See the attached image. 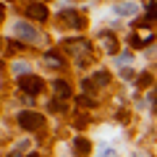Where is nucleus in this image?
<instances>
[{
  "mask_svg": "<svg viewBox=\"0 0 157 157\" xmlns=\"http://www.w3.org/2000/svg\"><path fill=\"white\" fill-rule=\"evenodd\" d=\"M147 18L149 21L157 18V0H147Z\"/></svg>",
  "mask_w": 157,
  "mask_h": 157,
  "instance_id": "nucleus-13",
  "label": "nucleus"
},
{
  "mask_svg": "<svg viewBox=\"0 0 157 157\" xmlns=\"http://www.w3.org/2000/svg\"><path fill=\"white\" fill-rule=\"evenodd\" d=\"M63 47H66L68 52H73V55L81 60L78 66H84V58H81V52H89V50H92V45L86 42V39H66V42H63Z\"/></svg>",
  "mask_w": 157,
  "mask_h": 157,
  "instance_id": "nucleus-4",
  "label": "nucleus"
},
{
  "mask_svg": "<svg viewBox=\"0 0 157 157\" xmlns=\"http://www.w3.org/2000/svg\"><path fill=\"white\" fill-rule=\"evenodd\" d=\"M50 110H55V113L66 110V105H60V97H55V100H50Z\"/></svg>",
  "mask_w": 157,
  "mask_h": 157,
  "instance_id": "nucleus-17",
  "label": "nucleus"
},
{
  "mask_svg": "<svg viewBox=\"0 0 157 157\" xmlns=\"http://www.w3.org/2000/svg\"><path fill=\"white\" fill-rule=\"evenodd\" d=\"M13 32H16V37L21 39V42H39V32L29 21H18L16 26H13Z\"/></svg>",
  "mask_w": 157,
  "mask_h": 157,
  "instance_id": "nucleus-3",
  "label": "nucleus"
},
{
  "mask_svg": "<svg viewBox=\"0 0 157 157\" xmlns=\"http://www.w3.org/2000/svg\"><path fill=\"white\" fill-rule=\"evenodd\" d=\"M100 157H118V155H115V152H113V149H105V152H102Z\"/></svg>",
  "mask_w": 157,
  "mask_h": 157,
  "instance_id": "nucleus-21",
  "label": "nucleus"
},
{
  "mask_svg": "<svg viewBox=\"0 0 157 157\" xmlns=\"http://www.w3.org/2000/svg\"><path fill=\"white\" fill-rule=\"evenodd\" d=\"M45 60H47V63H50V66H52V68H60V66H63V58H60V55H58V52H55V50H50V52H45Z\"/></svg>",
  "mask_w": 157,
  "mask_h": 157,
  "instance_id": "nucleus-11",
  "label": "nucleus"
},
{
  "mask_svg": "<svg viewBox=\"0 0 157 157\" xmlns=\"http://www.w3.org/2000/svg\"><path fill=\"white\" fill-rule=\"evenodd\" d=\"M11 157H21V149H18V152H13V155Z\"/></svg>",
  "mask_w": 157,
  "mask_h": 157,
  "instance_id": "nucleus-23",
  "label": "nucleus"
},
{
  "mask_svg": "<svg viewBox=\"0 0 157 157\" xmlns=\"http://www.w3.org/2000/svg\"><path fill=\"white\" fill-rule=\"evenodd\" d=\"M26 16L32 18V21H45V18L50 16V11H47L45 3H29L26 6Z\"/></svg>",
  "mask_w": 157,
  "mask_h": 157,
  "instance_id": "nucleus-5",
  "label": "nucleus"
},
{
  "mask_svg": "<svg viewBox=\"0 0 157 157\" xmlns=\"http://www.w3.org/2000/svg\"><path fill=\"white\" fill-rule=\"evenodd\" d=\"M149 39H152V34H147V37H139V34H131V39H128V42H131V47H136V50H139V47H144L147 42H149Z\"/></svg>",
  "mask_w": 157,
  "mask_h": 157,
  "instance_id": "nucleus-12",
  "label": "nucleus"
},
{
  "mask_svg": "<svg viewBox=\"0 0 157 157\" xmlns=\"http://www.w3.org/2000/svg\"><path fill=\"white\" fill-rule=\"evenodd\" d=\"M26 157H39V155H26Z\"/></svg>",
  "mask_w": 157,
  "mask_h": 157,
  "instance_id": "nucleus-24",
  "label": "nucleus"
},
{
  "mask_svg": "<svg viewBox=\"0 0 157 157\" xmlns=\"http://www.w3.org/2000/svg\"><path fill=\"white\" fill-rule=\"evenodd\" d=\"M102 42H105L107 52H118V42H115V37H113L110 32H105V34H102Z\"/></svg>",
  "mask_w": 157,
  "mask_h": 157,
  "instance_id": "nucleus-10",
  "label": "nucleus"
},
{
  "mask_svg": "<svg viewBox=\"0 0 157 157\" xmlns=\"http://www.w3.org/2000/svg\"><path fill=\"white\" fill-rule=\"evenodd\" d=\"M73 147H76V155H78V157H81V155H89V152H92V144L84 139V136H78V139L73 141Z\"/></svg>",
  "mask_w": 157,
  "mask_h": 157,
  "instance_id": "nucleus-9",
  "label": "nucleus"
},
{
  "mask_svg": "<svg viewBox=\"0 0 157 157\" xmlns=\"http://www.w3.org/2000/svg\"><path fill=\"white\" fill-rule=\"evenodd\" d=\"M42 78L39 76H32V73H26V76H18V89L21 92H26V94H39V92H42Z\"/></svg>",
  "mask_w": 157,
  "mask_h": 157,
  "instance_id": "nucleus-2",
  "label": "nucleus"
},
{
  "mask_svg": "<svg viewBox=\"0 0 157 157\" xmlns=\"http://www.w3.org/2000/svg\"><path fill=\"white\" fill-rule=\"evenodd\" d=\"M18 126L26 128V131H37V128L45 126V118L39 115V113H34V110H21L18 113Z\"/></svg>",
  "mask_w": 157,
  "mask_h": 157,
  "instance_id": "nucleus-1",
  "label": "nucleus"
},
{
  "mask_svg": "<svg viewBox=\"0 0 157 157\" xmlns=\"http://www.w3.org/2000/svg\"><path fill=\"white\" fill-rule=\"evenodd\" d=\"M136 11H139V8H136L134 3H118V6H115V13H118V16H134Z\"/></svg>",
  "mask_w": 157,
  "mask_h": 157,
  "instance_id": "nucleus-8",
  "label": "nucleus"
},
{
  "mask_svg": "<svg viewBox=\"0 0 157 157\" xmlns=\"http://www.w3.org/2000/svg\"><path fill=\"white\" fill-rule=\"evenodd\" d=\"M92 78H94V84L105 86L107 81H110V73H107V71H97V73H94V76H92Z\"/></svg>",
  "mask_w": 157,
  "mask_h": 157,
  "instance_id": "nucleus-14",
  "label": "nucleus"
},
{
  "mask_svg": "<svg viewBox=\"0 0 157 157\" xmlns=\"http://www.w3.org/2000/svg\"><path fill=\"white\" fill-rule=\"evenodd\" d=\"M94 78H84V81H81V89H84L86 92V94H92V92H94Z\"/></svg>",
  "mask_w": 157,
  "mask_h": 157,
  "instance_id": "nucleus-16",
  "label": "nucleus"
},
{
  "mask_svg": "<svg viewBox=\"0 0 157 157\" xmlns=\"http://www.w3.org/2000/svg\"><path fill=\"white\" fill-rule=\"evenodd\" d=\"M52 89H55V94L63 97V100L71 97V86H68V81H63V78H55V81H52Z\"/></svg>",
  "mask_w": 157,
  "mask_h": 157,
  "instance_id": "nucleus-7",
  "label": "nucleus"
},
{
  "mask_svg": "<svg viewBox=\"0 0 157 157\" xmlns=\"http://www.w3.org/2000/svg\"><path fill=\"white\" fill-rule=\"evenodd\" d=\"M121 73H123V78H134V71L131 68H121Z\"/></svg>",
  "mask_w": 157,
  "mask_h": 157,
  "instance_id": "nucleus-20",
  "label": "nucleus"
},
{
  "mask_svg": "<svg viewBox=\"0 0 157 157\" xmlns=\"http://www.w3.org/2000/svg\"><path fill=\"white\" fill-rule=\"evenodd\" d=\"M76 105H81V107H94V100H92L89 94H81V97L76 100Z\"/></svg>",
  "mask_w": 157,
  "mask_h": 157,
  "instance_id": "nucleus-15",
  "label": "nucleus"
},
{
  "mask_svg": "<svg viewBox=\"0 0 157 157\" xmlns=\"http://www.w3.org/2000/svg\"><path fill=\"white\" fill-rule=\"evenodd\" d=\"M147 84H152V76H149V73H144V76H139V89H144Z\"/></svg>",
  "mask_w": 157,
  "mask_h": 157,
  "instance_id": "nucleus-18",
  "label": "nucleus"
},
{
  "mask_svg": "<svg viewBox=\"0 0 157 157\" xmlns=\"http://www.w3.org/2000/svg\"><path fill=\"white\" fill-rule=\"evenodd\" d=\"M13 71H16L18 76H26V66H24V63H16V66H13Z\"/></svg>",
  "mask_w": 157,
  "mask_h": 157,
  "instance_id": "nucleus-19",
  "label": "nucleus"
},
{
  "mask_svg": "<svg viewBox=\"0 0 157 157\" xmlns=\"http://www.w3.org/2000/svg\"><path fill=\"white\" fill-rule=\"evenodd\" d=\"M60 21H66L71 29H84V18L78 16L76 11H71V8L68 11H60Z\"/></svg>",
  "mask_w": 157,
  "mask_h": 157,
  "instance_id": "nucleus-6",
  "label": "nucleus"
},
{
  "mask_svg": "<svg viewBox=\"0 0 157 157\" xmlns=\"http://www.w3.org/2000/svg\"><path fill=\"white\" fill-rule=\"evenodd\" d=\"M136 157H144V155H136Z\"/></svg>",
  "mask_w": 157,
  "mask_h": 157,
  "instance_id": "nucleus-25",
  "label": "nucleus"
},
{
  "mask_svg": "<svg viewBox=\"0 0 157 157\" xmlns=\"http://www.w3.org/2000/svg\"><path fill=\"white\" fill-rule=\"evenodd\" d=\"M3 16H6V8H3V6H0V21H3Z\"/></svg>",
  "mask_w": 157,
  "mask_h": 157,
  "instance_id": "nucleus-22",
  "label": "nucleus"
}]
</instances>
